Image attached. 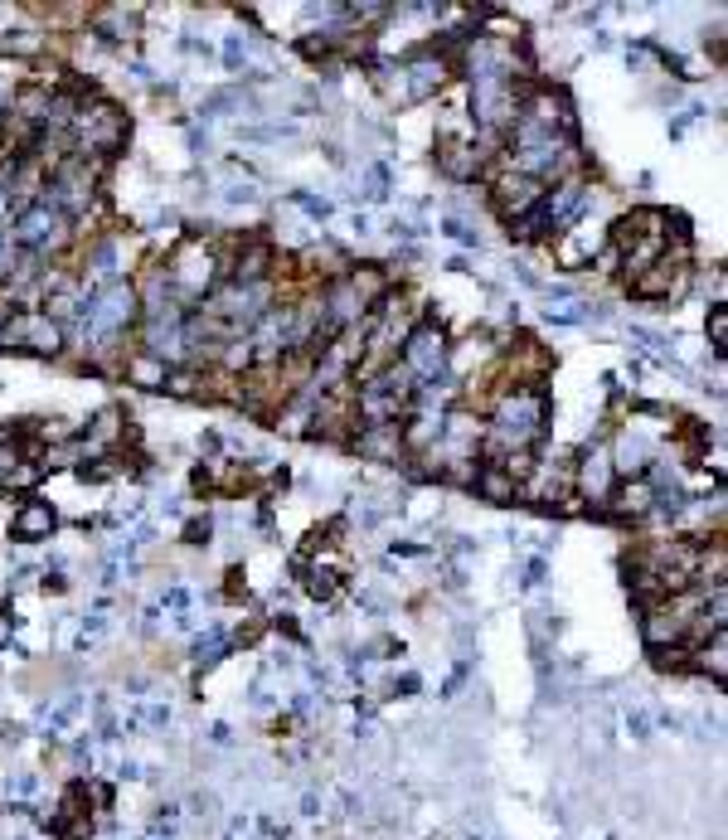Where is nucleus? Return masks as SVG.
<instances>
[{"label": "nucleus", "instance_id": "nucleus-1", "mask_svg": "<svg viewBox=\"0 0 728 840\" xmlns=\"http://www.w3.org/2000/svg\"><path fill=\"white\" fill-rule=\"evenodd\" d=\"M544 418H548V403H544V393L534 389V384H520V389L496 393V403H491V433H486V442H491V457L496 462H515V452L524 457V452L534 447V438L544 433Z\"/></svg>", "mask_w": 728, "mask_h": 840}, {"label": "nucleus", "instance_id": "nucleus-2", "mask_svg": "<svg viewBox=\"0 0 728 840\" xmlns=\"http://www.w3.org/2000/svg\"><path fill=\"white\" fill-rule=\"evenodd\" d=\"M131 321H136V287H131L127 278H112V282H98L92 292L78 296V326L88 340H117V335L131 331Z\"/></svg>", "mask_w": 728, "mask_h": 840}, {"label": "nucleus", "instance_id": "nucleus-3", "mask_svg": "<svg viewBox=\"0 0 728 840\" xmlns=\"http://www.w3.org/2000/svg\"><path fill=\"white\" fill-rule=\"evenodd\" d=\"M74 141H78V151L83 155H112V151H122L127 146V112L117 102H107V98H88V102H78V112H74Z\"/></svg>", "mask_w": 728, "mask_h": 840}, {"label": "nucleus", "instance_id": "nucleus-4", "mask_svg": "<svg viewBox=\"0 0 728 840\" xmlns=\"http://www.w3.org/2000/svg\"><path fill=\"white\" fill-rule=\"evenodd\" d=\"M92 185H98V175H92L88 155H64V161L54 165V175L44 180V195L58 214H64L68 224L83 219V214L92 209Z\"/></svg>", "mask_w": 728, "mask_h": 840}, {"label": "nucleus", "instance_id": "nucleus-5", "mask_svg": "<svg viewBox=\"0 0 728 840\" xmlns=\"http://www.w3.org/2000/svg\"><path fill=\"white\" fill-rule=\"evenodd\" d=\"M399 359H403V369H408L413 389L437 384L447 375V331L437 326V321H413V331L403 335V345H399Z\"/></svg>", "mask_w": 728, "mask_h": 840}, {"label": "nucleus", "instance_id": "nucleus-6", "mask_svg": "<svg viewBox=\"0 0 728 840\" xmlns=\"http://www.w3.org/2000/svg\"><path fill=\"white\" fill-rule=\"evenodd\" d=\"M68 234H74V224H68L49 199H34V204H25V209L15 214V243L25 248V253H34V258L58 253V248L68 243Z\"/></svg>", "mask_w": 728, "mask_h": 840}, {"label": "nucleus", "instance_id": "nucleus-7", "mask_svg": "<svg viewBox=\"0 0 728 840\" xmlns=\"http://www.w3.org/2000/svg\"><path fill=\"white\" fill-rule=\"evenodd\" d=\"M607 452H612V466H617L622 476H641V472L655 462L661 442H655V428H646L641 418H631V423L617 433V442H612Z\"/></svg>", "mask_w": 728, "mask_h": 840}, {"label": "nucleus", "instance_id": "nucleus-8", "mask_svg": "<svg viewBox=\"0 0 728 840\" xmlns=\"http://www.w3.org/2000/svg\"><path fill=\"white\" fill-rule=\"evenodd\" d=\"M612 476H617V466H612V452L602 447H588L583 452V462H578V472H573V486L583 491V500H592V506H607L612 500Z\"/></svg>", "mask_w": 728, "mask_h": 840}, {"label": "nucleus", "instance_id": "nucleus-9", "mask_svg": "<svg viewBox=\"0 0 728 840\" xmlns=\"http://www.w3.org/2000/svg\"><path fill=\"white\" fill-rule=\"evenodd\" d=\"M355 452L369 462H403V423L399 418H379V423H360L355 428Z\"/></svg>", "mask_w": 728, "mask_h": 840}, {"label": "nucleus", "instance_id": "nucleus-10", "mask_svg": "<svg viewBox=\"0 0 728 840\" xmlns=\"http://www.w3.org/2000/svg\"><path fill=\"white\" fill-rule=\"evenodd\" d=\"M486 165V151L476 146V137H467V131H447L443 141H437V171L452 175V180H476Z\"/></svg>", "mask_w": 728, "mask_h": 840}, {"label": "nucleus", "instance_id": "nucleus-11", "mask_svg": "<svg viewBox=\"0 0 728 840\" xmlns=\"http://www.w3.org/2000/svg\"><path fill=\"white\" fill-rule=\"evenodd\" d=\"M447 83V58L433 54V49H417L403 58V93H408V102H423L433 98V93H443Z\"/></svg>", "mask_w": 728, "mask_h": 840}, {"label": "nucleus", "instance_id": "nucleus-12", "mask_svg": "<svg viewBox=\"0 0 728 840\" xmlns=\"http://www.w3.org/2000/svg\"><path fill=\"white\" fill-rule=\"evenodd\" d=\"M15 350L30 355H58L64 350V326L54 316H15Z\"/></svg>", "mask_w": 728, "mask_h": 840}, {"label": "nucleus", "instance_id": "nucleus-13", "mask_svg": "<svg viewBox=\"0 0 728 840\" xmlns=\"http://www.w3.org/2000/svg\"><path fill=\"white\" fill-rule=\"evenodd\" d=\"M165 282L171 287H180V292H205V287L214 282V258L205 253V248H180L175 253V262L165 268Z\"/></svg>", "mask_w": 728, "mask_h": 840}, {"label": "nucleus", "instance_id": "nucleus-14", "mask_svg": "<svg viewBox=\"0 0 728 840\" xmlns=\"http://www.w3.org/2000/svg\"><path fill=\"white\" fill-rule=\"evenodd\" d=\"M92 34L107 40L112 49H127V44L141 34V15H136V10H122V5H107V10L92 15Z\"/></svg>", "mask_w": 728, "mask_h": 840}, {"label": "nucleus", "instance_id": "nucleus-15", "mask_svg": "<svg viewBox=\"0 0 728 840\" xmlns=\"http://www.w3.org/2000/svg\"><path fill=\"white\" fill-rule=\"evenodd\" d=\"M476 496H481V500H491V506H515L520 482L505 472V466H486V472L476 476Z\"/></svg>", "mask_w": 728, "mask_h": 840}, {"label": "nucleus", "instance_id": "nucleus-16", "mask_svg": "<svg viewBox=\"0 0 728 840\" xmlns=\"http://www.w3.org/2000/svg\"><path fill=\"white\" fill-rule=\"evenodd\" d=\"M54 525H58L54 506H44V500H30V506L15 515V539H25V544H30V539H49Z\"/></svg>", "mask_w": 728, "mask_h": 840}, {"label": "nucleus", "instance_id": "nucleus-17", "mask_svg": "<svg viewBox=\"0 0 728 840\" xmlns=\"http://www.w3.org/2000/svg\"><path fill=\"white\" fill-rule=\"evenodd\" d=\"M78 714H83V700H78V694H68V700H58V704H44V710H39V734L64 738L68 729L78 724Z\"/></svg>", "mask_w": 728, "mask_h": 840}, {"label": "nucleus", "instance_id": "nucleus-18", "mask_svg": "<svg viewBox=\"0 0 728 840\" xmlns=\"http://www.w3.org/2000/svg\"><path fill=\"white\" fill-rule=\"evenodd\" d=\"M592 258H598V229L592 224H573L564 238V268H583Z\"/></svg>", "mask_w": 728, "mask_h": 840}, {"label": "nucleus", "instance_id": "nucleus-19", "mask_svg": "<svg viewBox=\"0 0 728 840\" xmlns=\"http://www.w3.org/2000/svg\"><path fill=\"white\" fill-rule=\"evenodd\" d=\"M165 393H175V399H189V393H205V375H199V365H175L165 369Z\"/></svg>", "mask_w": 728, "mask_h": 840}, {"label": "nucleus", "instance_id": "nucleus-20", "mask_svg": "<svg viewBox=\"0 0 728 840\" xmlns=\"http://www.w3.org/2000/svg\"><path fill=\"white\" fill-rule=\"evenodd\" d=\"M229 632L224 627H205L199 632V641H195V661L199 666H214V661H224V656H229Z\"/></svg>", "mask_w": 728, "mask_h": 840}, {"label": "nucleus", "instance_id": "nucleus-21", "mask_svg": "<svg viewBox=\"0 0 728 840\" xmlns=\"http://www.w3.org/2000/svg\"><path fill=\"white\" fill-rule=\"evenodd\" d=\"M544 234H554V224L544 219V209H539V204L510 219V238H520V243H530V238H544Z\"/></svg>", "mask_w": 728, "mask_h": 840}, {"label": "nucleus", "instance_id": "nucleus-22", "mask_svg": "<svg viewBox=\"0 0 728 840\" xmlns=\"http://www.w3.org/2000/svg\"><path fill=\"white\" fill-rule=\"evenodd\" d=\"M165 369H171V365H161L156 355H141V359H131V365H127V375H131V384H136V389H161V384H165Z\"/></svg>", "mask_w": 728, "mask_h": 840}, {"label": "nucleus", "instance_id": "nucleus-23", "mask_svg": "<svg viewBox=\"0 0 728 840\" xmlns=\"http://www.w3.org/2000/svg\"><path fill=\"white\" fill-rule=\"evenodd\" d=\"M88 278H92V282H112V278H117V243H112V238H102V243H92V258H88Z\"/></svg>", "mask_w": 728, "mask_h": 840}, {"label": "nucleus", "instance_id": "nucleus-24", "mask_svg": "<svg viewBox=\"0 0 728 840\" xmlns=\"http://www.w3.org/2000/svg\"><path fill=\"white\" fill-rule=\"evenodd\" d=\"M544 316H548V326H583V321H588V306H583V302H548V311H544Z\"/></svg>", "mask_w": 728, "mask_h": 840}, {"label": "nucleus", "instance_id": "nucleus-25", "mask_svg": "<svg viewBox=\"0 0 728 840\" xmlns=\"http://www.w3.org/2000/svg\"><path fill=\"white\" fill-rule=\"evenodd\" d=\"M709 340H714V359H724L728 355V311H724V302H714V311H709Z\"/></svg>", "mask_w": 728, "mask_h": 840}, {"label": "nucleus", "instance_id": "nucleus-26", "mask_svg": "<svg viewBox=\"0 0 728 840\" xmlns=\"http://www.w3.org/2000/svg\"><path fill=\"white\" fill-rule=\"evenodd\" d=\"M389 195V165H369L364 171V199H384Z\"/></svg>", "mask_w": 728, "mask_h": 840}, {"label": "nucleus", "instance_id": "nucleus-27", "mask_svg": "<svg viewBox=\"0 0 728 840\" xmlns=\"http://www.w3.org/2000/svg\"><path fill=\"white\" fill-rule=\"evenodd\" d=\"M292 199L302 204V209L311 214V219H330V199H326V195H306V190H296Z\"/></svg>", "mask_w": 728, "mask_h": 840}, {"label": "nucleus", "instance_id": "nucleus-28", "mask_svg": "<svg viewBox=\"0 0 728 840\" xmlns=\"http://www.w3.org/2000/svg\"><path fill=\"white\" fill-rule=\"evenodd\" d=\"M209 535H214V520H209V515H195V520L185 525V544H205Z\"/></svg>", "mask_w": 728, "mask_h": 840}, {"label": "nucleus", "instance_id": "nucleus-29", "mask_svg": "<svg viewBox=\"0 0 728 840\" xmlns=\"http://www.w3.org/2000/svg\"><path fill=\"white\" fill-rule=\"evenodd\" d=\"M224 64H229V68H248V44L243 40H224Z\"/></svg>", "mask_w": 728, "mask_h": 840}, {"label": "nucleus", "instance_id": "nucleus-30", "mask_svg": "<svg viewBox=\"0 0 728 840\" xmlns=\"http://www.w3.org/2000/svg\"><path fill=\"white\" fill-rule=\"evenodd\" d=\"M5 791H10L15 801H25L30 791H34V773H15V777H5Z\"/></svg>", "mask_w": 728, "mask_h": 840}, {"label": "nucleus", "instance_id": "nucleus-31", "mask_svg": "<svg viewBox=\"0 0 728 840\" xmlns=\"http://www.w3.org/2000/svg\"><path fill=\"white\" fill-rule=\"evenodd\" d=\"M161 607L185 612V607H189V588H171V593H161Z\"/></svg>", "mask_w": 728, "mask_h": 840}, {"label": "nucleus", "instance_id": "nucleus-32", "mask_svg": "<svg viewBox=\"0 0 728 840\" xmlns=\"http://www.w3.org/2000/svg\"><path fill=\"white\" fill-rule=\"evenodd\" d=\"M224 199H229V204H258V190L253 185H229V190H224Z\"/></svg>", "mask_w": 728, "mask_h": 840}, {"label": "nucleus", "instance_id": "nucleus-33", "mask_svg": "<svg viewBox=\"0 0 728 840\" xmlns=\"http://www.w3.org/2000/svg\"><path fill=\"white\" fill-rule=\"evenodd\" d=\"M627 734H631V738H651V724H646V714H627Z\"/></svg>", "mask_w": 728, "mask_h": 840}, {"label": "nucleus", "instance_id": "nucleus-34", "mask_svg": "<svg viewBox=\"0 0 728 840\" xmlns=\"http://www.w3.org/2000/svg\"><path fill=\"white\" fill-rule=\"evenodd\" d=\"M467 670H471V666H467V661H461V666H457V670H452V680H447V694H457V690H461V685H467Z\"/></svg>", "mask_w": 728, "mask_h": 840}, {"label": "nucleus", "instance_id": "nucleus-35", "mask_svg": "<svg viewBox=\"0 0 728 840\" xmlns=\"http://www.w3.org/2000/svg\"><path fill=\"white\" fill-rule=\"evenodd\" d=\"M302 811L306 816H320V797H316V791H306V797H302Z\"/></svg>", "mask_w": 728, "mask_h": 840}, {"label": "nucleus", "instance_id": "nucleus-36", "mask_svg": "<svg viewBox=\"0 0 728 840\" xmlns=\"http://www.w3.org/2000/svg\"><path fill=\"white\" fill-rule=\"evenodd\" d=\"M5 316H10V306H5V302H0V326H5Z\"/></svg>", "mask_w": 728, "mask_h": 840}]
</instances>
